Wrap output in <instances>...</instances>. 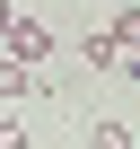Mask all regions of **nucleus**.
<instances>
[{
    "label": "nucleus",
    "mask_w": 140,
    "mask_h": 149,
    "mask_svg": "<svg viewBox=\"0 0 140 149\" xmlns=\"http://www.w3.org/2000/svg\"><path fill=\"white\" fill-rule=\"evenodd\" d=\"M53 79H44V70L35 61H18V53H0V105H18V97H44Z\"/></svg>",
    "instance_id": "1"
},
{
    "label": "nucleus",
    "mask_w": 140,
    "mask_h": 149,
    "mask_svg": "<svg viewBox=\"0 0 140 149\" xmlns=\"http://www.w3.org/2000/svg\"><path fill=\"white\" fill-rule=\"evenodd\" d=\"M0 53H18V61H35V70H44V61H53V26H44V18H18Z\"/></svg>",
    "instance_id": "2"
},
{
    "label": "nucleus",
    "mask_w": 140,
    "mask_h": 149,
    "mask_svg": "<svg viewBox=\"0 0 140 149\" xmlns=\"http://www.w3.org/2000/svg\"><path fill=\"white\" fill-rule=\"evenodd\" d=\"M70 61H79V70H123V44L96 26V35H79V44H70Z\"/></svg>",
    "instance_id": "3"
},
{
    "label": "nucleus",
    "mask_w": 140,
    "mask_h": 149,
    "mask_svg": "<svg viewBox=\"0 0 140 149\" xmlns=\"http://www.w3.org/2000/svg\"><path fill=\"white\" fill-rule=\"evenodd\" d=\"M105 9H114V18H105V35L131 53V44H140V0H105Z\"/></svg>",
    "instance_id": "4"
},
{
    "label": "nucleus",
    "mask_w": 140,
    "mask_h": 149,
    "mask_svg": "<svg viewBox=\"0 0 140 149\" xmlns=\"http://www.w3.org/2000/svg\"><path fill=\"white\" fill-rule=\"evenodd\" d=\"M88 149H140V132H131V123H96V132H88Z\"/></svg>",
    "instance_id": "5"
},
{
    "label": "nucleus",
    "mask_w": 140,
    "mask_h": 149,
    "mask_svg": "<svg viewBox=\"0 0 140 149\" xmlns=\"http://www.w3.org/2000/svg\"><path fill=\"white\" fill-rule=\"evenodd\" d=\"M0 149H26V132H18V114H0Z\"/></svg>",
    "instance_id": "6"
},
{
    "label": "nucleus",
    "mask_w": 140,
    "mask_h": 149,
    "mask_svg": "<svg viewBox=\"0 0 140 149\" xmlns=\"http://www.w3.org/2000/svg\"><path fill=\"white\" fill-rule=\"evenodd\" d=\"M9 26H18V9H9V0H0V44H9Z\"/></svg>",
    "instance_id": "7"
},
{
    "label": "nucleus",
    "mask_w": 140,
    "mask_h": 149,
    "mask_svg": "<svg viewBox=\"0 0 140 149\" xmlns=\"http://www.w3.org/2000/svg\"><path fill=\"white\" fill-rule=\"evenodd\" d=\"M123 79H140V44H131V53H123Z\"/></svg>",
    "instance_id": "8"
}]
</instances>
